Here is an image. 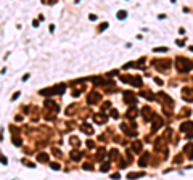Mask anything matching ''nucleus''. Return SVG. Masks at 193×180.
I'll use <instances>...</instances> for the list:
<instances>
[{"instance_id":"1","label":"nucleus","mask_w":193,"mask_h":180,"mask_svg":"<svg viewBox=\"0 0 193 180\" xmlns=\"http://www.w3.org/2000/svg\"><path fill=\"white\" fill-rule=\"evenodd\" d=\"M175 66H177V71L187 72V71H190V69L193 68V64H192V61H190V60H187V58H182V56H179L177 60H175Z\"/></svg>"},{"instance_id":"2","label":"nucleus","mask_w":193,"mask_h":180,"mask_svg":"<svg viewBox=\"0 0 193 180\" xmlns=\"http://www.w3.org/2000/svg\"><path fill=\"white\" fill-rule=\"evenodd\" d=\"M121 80L127 84H132V85H137V87H142V84H143L140 77H132V76H124V77H121Z\"/></svg>"},{"instance_id":"3","label":"nucleus","mask_w":193,"mask_h":180,"mask_svg":"<svg viewBox=\"0 0 193 180\" xmlns=\"http://www.w3.org/2000/svg\"><path fill=\"white\" fill-rule=\"evenodd\" d=\"M100 101V93H96V92H92V93L87 97V103L89 105H96Z\"/></svg>"},{"instance_id":"4","label":"nucleus","mask_w":193,"mask_h":180,"mask_svg":"<svg viewBox=\"0 0 193 180\" xmlns=\"http://www.w3.org/2000/svg\"><path fill=\"white\" fill-rule=\"evenodd\" d=\"M124 101H126V105H135V95H132L130 92H124Z\"/></svg>"},{"instance_id":"5","label":"nucleus","mask_w":193,"mask_h":180,"mask_svg":"<svg viewBox=\"0 0 193 180\" xmlns=\"http://www.w3.org/2000/svg\"><path fill=\"white\" fill-rule=\"evenodd\" d=\"M182 97H183V100H185V101H192L193 100V90L192 89H183Z\"/></svg>"},{"instance_id":"6","label":"nucleus","mask_w":193,"mask_h":180,"mask_svg":"<svg viewBox=\"0 0 193 180\" xmlns=\"http://www.w3.org/2000/svg\"><path fill=\"white\" fill-rule=\"evenodd\" d=\"M163 125V119L158 116H153V130H158V127Z\"/></svg>"},{"instance_id":"7","label":"nucleus","mask_w":193,"mask_h":180,"mask_svg":"<svg viewBox=\"0 0 193 180\" xmlns=\"http://www.w3.org/2000/svg\"><path fill=\"white\" fill-rule=\"evenodd\" d=\"M192 129H193V122H190V121H188V122H183L182 125H180V130H182V132H188V134H190Z\"/></svg>"},{"instance_id":"8","label":"nucleus","mask_w":193,"mask_h":180,"mask_svg":"<svg viewBox=\"0 0 193 180\" xmlns=\"http://www.w3.org/2000/svg\"><path fill=\"white\" fill-rule=\"evenodd\" d=\"M134 116H137V108L132 106V108L127 111V117H129V119H134Z\"/></svg>"},{"instance_id":"9","label":"nucleus","mask_w":193,"mask_h":180,"mask_svg":"<svg viewBox=\"0 0 193 180\" xmlns=\"http://www.w3.org/2000/svg\"><path fill=\"white\" fill-rule=\"evenodd\" d=\"M185 153L188 154L190 159H193V145H190V143H188V145L185 146Z\"/></svg>"},{"instance_id":"10","label":"nucleus","mask_w":193,"mask_h":180,"mask_svg":"<svg viewBox=\"0 0 193 180\" xmlns=\"http://www.w3.org/2000/svg\"><path fill=\"white\" fill-rule=\"evenodd\" d=\"M93 121H95L96 124H105V122H106V117H105L103 114H100V116H95V119H93Z\"/></svg>"},{"instance_id":"11","label":"nucleus","mask_w":193,"mask_h":180,"mask_svg":"<svg viewBox=\"0 0 193 180\" xmlns=\"http://www.w3.org/2000/svg\"><path fill=\"white\" fill-rule=\"evenodd\" d=\"M132 150H134L135 153H138V151L142 150V145H140V142H134V143H132Z\"/></svg>"},{"instance_id":"12","label":"nucleus","mask_w":193,"mask_h":180,"mask_svg":"<svg viewBox=\"0 0 193 180\" xmlns=\"http://www.w3.org/2000/svg\"><path fill=\"white\" fill-rule=\"evenodd\" d=\"M37 159H39L40 162H47V161H48V154H47V153H40Z\"/></svg>"},{"instance_id":"13","label":"nucleus","mask_w":193,"mask_h":180,"mask_svg":"<svg viewBox=\"0 0 193 180\" xmlns=\"http://www.w3.org/2000/svg\"><path fill=\"white\" fill-rule=\"evenodd\" d=\"M93 84H95V85H105L106 80H103L101 77H95V79H93Z\"/></svg>"},{"instance_id":"14","label":"nucleus","mask_w":193,"mask_h":180,"mask_svg":"<svg viewBox=\"0 0 193 180\" xmlns=\"http://www.w3.org/2000/svg\"><path fill=\"white\" fill-rule=\"evenodd\" d=\"M146 161H148V154H143V158H142L140 161H138V164L143 167V166H146Z\"/></svg>"},{"instance_id":"15","label":"nucleus","mask_w":193,"mask_h":180,"mask_svg":"<svg viewBox=\"0 0 193 180\" xmlns=\"http://www.w3.org/2000/svg\"><path fill=\"white\" fill-rule=\"evenodd\" d=\"M142 112H143V116L146 117V119H150L148 116H151V109H150V108H143V109H142Z\"/></svg>"},{"instance_id":"16","label":"nucleus","mask_w":193,"mask_h":180,"mask_svg":"<svg viewBox=\"0 0 193 180\" xmlns=\"http://www.w3.org/2000/svg\"><path fill=\"white\" fill-rule=\"evenodd\" d=\"M143 174H134V172H130L129 175H127V179L129 180H134V179H138V177H142Z\"/></svg>"},{"instance_id":"17","label":"nucleus","mask_w":193,"mask_h":180,"mask_svg":"<svg viewBox=\"0 0 193 180\" xmlns=\"http://www.w3.org/2000/svg\"><path fill=\"white\" fill-rule=\"evenodd\" d=\"M71 158H73V161H79V159H81V154H79L77 151H73V153H71Z\"/></svg>"},{"instance_id":"18","label":"nucleus","mask_w":193,"mask_h":180,"mask_svg":"<svg viewBox=\"0 0 193 180\" xmlns=\"http://www.w3.org/2000/svg\"><path fill=\"white\" fill-rule=\"evenodd\" d=\"M126 16H127L126 11H118V19H124Z\"/></svg>"},{"instance_id":"19","label":"nucleus","mask_w":193,"mask_h":180,"mask_svg":"<svg viewBox=\"0 0 193 180\" xmlns=\"http://www.w3.org/2000/svg\"><path fill=\"white\" fill-rule=\"evenodd\" d=\"M103 154H105V150H103V148H100V150H98V158H96V159L101 161V159H103Z\"/></svg>"},{"instance_id":"20","label":"nucleus","mask_w":193,"mask_h":180,"mask_svg":"<svg viewBox=\"0 0 193 180\" xmlns=\"http://www.w3.org/2000/svg\"><path fill=\"white\" fill-rule=\"evenodd\" d=\"M142 97H145V98H150V100H153V98H155L151 93H146V92H142Z\"/></svg>"},{"instance_id":"21","label":"nucleus","mask_w":193,"mask_h":180,"mask_svg":"<svg viewBox=\"0 0 193 180\" xmlns=\"http://www.w3.org/2000/svg\"><path fill=\"white\" fill-rule=\"evenodd\" d=\"M108 167H110V162H105V164L101 166V170H103V172H106V170H108Z\"/></svg>"},{"instance_id":"22","label":"nucleus","mask_w":193,"mask_h":180,"mask_svg":"<svg viewBox=\"0 0 193 180\" xmlns=\"http://www.w3.org/2000/svg\"><path fill=\"white\" fill-rule=\"evenodd\" d=\"M82 169H86V170H92V164H89V162H87V164L82 166Z\"/></svg>"},{"instance_id":"23","label":"nucleus","mask_w":193,"mask_h":180,"mask_svg":"<svg viewBox=\"0 0 193 180\" xmlns=\"http://www.w3.org/2000/svg\"><path fill=\"white\" fill-rule=\"evenodd\" d=\"M13 142H15V145H16V146L21 145V138H16V137H13Z\"/></svg>"},{"instance_id":"24","label":"nucleus","mask_w":193,"mask_h":180,"mask_svg":"<svg viewBox=\"0 0 193 180\" xmlns=\"http://www.w3.org/2000/svg\"><path fill=\"white\" fill-rule=\"evenodd\" d=\"M50 166H52V169H55V170H58V169H60V164H58V162H52Z\"/></svg>"},{"instance_id":"25","label":"nucleus","mask_w":193,"mask_h":180,"mask_svg":"<svg viewBox=\"0 0 193 180\" xmlns=\"http://www.w3.org/2000/svg\"><path fill=\"white\" fill-rule=\"evenodd\" d=\"M155 52H167L166 47H158V48H155Z\"/></svg>"},{"instance_id":"26","label":"nucleus","mask_w":193,"mask_h":180,"mask_svg":"<svg viewBox=\"0 0 193 180\" xmlns=\"http://www.w3.org/2000/svg\"><path fill=\"white\" fill-rule=\"evenodd\" d=\"M71 142H73V145H74V146H79V140L77 138H74V137H73V138H71Z\"/></svg>"},{"instance_id":"27","label":"nucleus","mask_w":193,"mask_h":180,"mask_svg":"<svg viewBox=\"0 0 193 180\" xmlns=\"http://www.w3.org/2000/svg\"><path fill=\"white\" fill-rule=\"evenodd\" d=\"M106 27H108V24H106V22H103V24H101V26H100V32H101V31H105V29H106Z\"/></svg>"},{"instance_id":"28","label":"nucleus","mask_w":193,"mask_h":180,"mask_svg":"<svg viewBox=\"0 0 193 180\" xmlns=\"http://www.w3.org/2000/svg\"><path fill=\"white\" fill-rule=\"evenodd\" d=\"M87 146H89V148H93V142H92V140H89V142H87Z\"/></svg>"},{"instance_id":"29","label":"nucleus","mask_w":193,"mask_h":180,"mask_svg":"<svg viewBox=\"0 0 193 180\" xmlns=\"http://www.w3.org/2000/svg\"><path fill=\"white\" fill-rule=\"evenodd\" d=\"M18 97H19V92H16V93L13 95V97H11V100H16V98H18Z\"/></svg>"},{"instance_id":"30","label":"nucleus","mask_w":193,"mask_h":180,"mask_svg":"<svg viewBox=\"0 0 193 180\" xmlns=\"http://www.w3.org/2000/svg\"><path fill=\"white\" fill-rule=\"evenodd\" d=\"M111 179H114V180H118V179H119V174H113V175H111Z\"/></svg>"},{"instance_id":"31","label":"nucleus","mask_w":193,"mask_h":180,"mask_svg":"<svg viewBox=\"0 0 193 180\" xmlns=\"http://www.w3.org/2000/svg\"><path fill=\"white\" fill-rule=\"evenodd\" d=\"M27 79H29V74H24V76H23V80H24V82H26Z\"/></svg>"},{"instance_id":"32","label":"nucleus","mask_w":193,"mask_h":180,"mask_svg":"<svg viewBox=\"0 0 193 180\" xmlns=\"http://www.w3.org/2000/svg\"><path fill=\"white\" fill-rule=\"evenodd\" d=\"M190 50H192V52H193V47H190Z\"/></svg>"}]
</instances>
